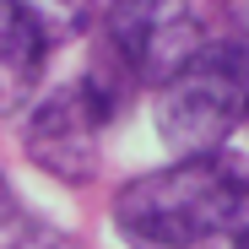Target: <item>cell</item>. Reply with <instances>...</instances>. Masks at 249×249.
<instances>
[{"label": "cell", "instance_id": "obj_3", "mask_svg": "<svg viewBox=\"0 0 249 249\" xmlns=\"http://www.w3.org/2000/svg\"><path fill=\"white\" fill-rule=\"evenodd\" d=\"M200 44H206V27L190 0H108L103 49L92 60V76L81 81L114 114V103L130 87H162Z\"/></svg>", "mask_w": 249, "mask_h": 249}, {"label": "cell", "instance_id": "obj_4", "mask_svg": "<svg viewBox=\"0 0 249 249\" xmlns=\"http://www.w3.org/2000/svg\"><path fill=\"white\" fill-rule=\"evenodd\" d=\"M108 130V108L98 103V92L87 81H65V87L44 92L33 103L27 124H22V146L33 157V168H44L60 184H87L98 174V146Z\"/></svg>", "mask_w": 249, "mask_h": 249}, {"label": "cell", "instance_id": "obj_10", "mask_svg": "<svg viewBox=\"0 0 249 249\" xmlns=\"http://www.w3.org/2000/svg\"><path fill=\"white\" fill-rule=\"evenodd\" d=\"M244 124H249V114H244Z\"/></svg>", "mask_w": 249, "mask_h": 249}, {"label": "cell", "instance_id": "obj_5", "mask_svg": "<svg viewBox=\"0 0 249 249\" xmlns=\"http://www.w3.org/2000/svg\"><path fill=\"white\" fill-rule=\"evenodd\" d=\"M44 54L49 49L27 33V22L0 6V119L33 103L38 76H44Z\"/></svg>", "mask_w": 249, "mask_h": 249}, {"label": "cell", "instance_id": "obj_2", "mask_svg": "<svg viewBox=\"0 0 249 249\" xmlns=\"http://www.w3.org/2000/svg\"><path fill=\"white\" fill-rule=\"evenodd\" d=\"M249 114V49L200 44L168 81L157 87L152 124L174 157H222L233 130Z\"/></svg>", "mask_w": 249, "mask_h": 249}, {"label": "cell", "instance_id": "obj_6", "mask_svg": "<svg viewBox=\"0 0 249 249\" xmlns=\"http://www.w3.org/2000/svg\"><path fill=\"white\" fill-rule=\"evenodd\" d=\"M6 11H17L27 22V33L38 38L44 49H60V44H76L81 33L92 27V0H0Z\"/></svg>", "mask_w": 249, "mask_h": 249}, {"label": "cell", "instance_id": "obj_8", "mask_svg": "<svg viewBox=\"0 0 249 249\" xmlns=\"http://www.w3.org/2000/svg\"><path fill=\"white\" fill-rule=\"evenodd\" d=\"M212 11L222 22V44L249 49V0H212Z\"/></svg>", "mask_w": 249, "mask_h": 249}, {"label": "cell", "instance_id": "obj_7", "mask_svg": "<svg viewBox=\"0 0 249 249\" xmlns=\"http://www.w3.org/2000/svg\"><path fill=\"white\" fill-rule=\"evenodd\" d=\"M6 249H76V238L60 233V228H49V222H33V217H27V222L11 233Z\"/></svg>", "mask_w": 249, "mask_h": 249}, {"label": "cell", "instance_id": "obj_9", "mask_svg": "<svg viewBox=\"0 0 249 249\" xmlns=\"http://www.w3.org/2000/svg\"><path fill=\"white\" fill-rule=\"evenodd\" d=\"M0 222H11V190H6V179H0Z\"/></svg>", "mask_w": 249, "mask_h": 249}, {"label": "cell", "instance_id": "obj_1", "mask_svg": "<svg viewBox=\"0 0 249 249\" xmlns=\"http://www.w3.org/2000/svg\"><path fill=\"white\" fill-rule=\"evenodd\" d=\"M130 249H249V179L222 157H179L114 195Z\"/></svg>", "mask_w": 249, "mask_h": 249}]
</instances>
